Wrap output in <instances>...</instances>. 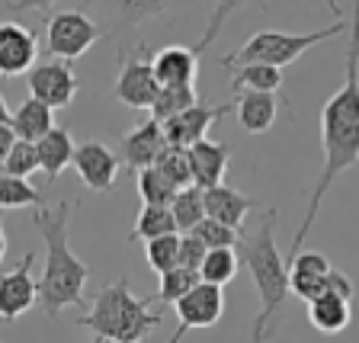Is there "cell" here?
I'll list each match as a JSON object with an SVG mask.
<instances>
[{"label": "cell", "instance_id": "cell-12", "mask_svg": "<svg viewBox=\"0 0 359 343\" xmlns=\"http://www.w3.org/2000/svg\"><path fill=\"white\" fill-rule=\"evenodd\" d=\"M32 267H36V254L26 250L20 263L0 276V318L4 321H16L39 302V279H32Z\"/></svg>", "mask_w": 359, "mask_h": 343}, {"label": "cell", "instance_id": "cell-29", "mask_svg": "<svg viewBox=\"0 0 359 343\" xmlns=\"http://www.w3.org/2000/svg\"><path fill=\"white\" fill-rule=\"evenodd\" d=\"M138 196H142L144 206H167L170 209L173 199L180 196V189L157 167H148V170L138 173Z\"/></svg>", "mask_w": 359, "mask_h": 343}, {"label": "cell", "instance_id": "cell-6", "mask_svg": "<svg viewBox=\"0 0 359 343\" xmlns=\"http://www.w3.org/2000/svg\"><path fill=\"white\" fill-rule=\"evenodd\" d=\"M238 4H218L212 10L209 29L196 45H167L161 52H154V74L161 87H196V74H199V55L209 48L222 32V22L231 16Z\"/></svg>", "mask_w": 359, "mask_h": 343}, {"label": "cell", "instance_id": "cell-18", "mask_svg": "<svg viewBox=\"0 0 359 343\" xmlns=\"http://www.w3.org/2000/svg\"><path fill=\"white\" fill-rule=\"evenodd\" d=\"M231 154L234 148L228 142H205L193 144L189 148V164H193V180L199 189H215L224 183L228 177V167H231Z\"/></svg>", "mask_w": 359, "mask_h": 343}, {"label": "cell", "instance_id": "cell-32", "mask_svg": "<svg viewBox=\"0 0 359 343\" xmlns=\"http://www.w3.org/2000/svg\"><path fill=\"white\" fill-rule=\"evenodd\" d=\"M157 170L164 173L167 180H170L177 189H187V187H196L193 180V164H189V148H167L164 154H161V161H157Z\"/></svg>", "mask_w": 359, "mask_h": 343}, {"label": "cell", "instance_id": "cell-2", "mask_svg": "<svg viewBox=\"0 0 359 343\" xmlns=\"http://www.w3.org/2000/svg\"><path fill=\"white\" fill-rule=\"evenodd\" d=\"M238 254H241V263L250 269L257 299H260L254 328H250V340L269 343L276 337L279 321H283V308L292 295L289 257H283L276 247V209L263 212L257 228H250V231L244 228L241 231Z\"/></svg>", "mask_w": 359, "mask_h": 343}, {"label": "cell", "instance_id": "cell-23", "mask_svg": "<svg viewBox=\"0 0 359 343\" xmlns=\"http://www.w3.org/2000/svg\"><path fill=\"white\" fill-rule=\"evenodd\" d=\"M180 224L177 218H173V209H167V206H144L142 212H138V218H135V231L128 234V244H135V241H157V238H167V234H177Z\"/></svg>", "mask_w": 359, "mask_h": 343}, {"label": "cell", "instance_id": "cell-33", "mask_svg": "<svg viewBox=\"0 0 359 343\" xmlns=\"http://www.w3.org/2000/svg\"><path fill=\"white\" fill-rule=\"evenodd\" d=\"M36 170H42V157H39V144L32 142H16V148L4 157V177L29 180Z\"/></svg>", "mask_w": 359, "mask_h": 343}, {"label": "cell", "instance_id": "cell-24", "mask_svg": "<svg viewBox=\"0 0 359 343\" xmlns=\"http://www.w3.org/2000/svg\"><path fill=\"white\" fill-rule=\"evenodd\" d=\"M241 90H257V93H279L283 90V67L273 65H244L234 67L231 93Z\"/></svg>", "mask_w": 359, "mask_h": 343}, {"label": "cell", "instance_id": "cell-13", "mask_svg": "<svg viewBox=\"0 0 359 343\" xmlns=\"http://www.w3.org/2000/svg\"><path fill=\"white\" fill-rule=\"evenodd\" d=\"M122 154L112 151L103 142H81L74 154V167L77 177L83 180V187L93 189V193H112L116 189V177L122 170Z\"/></svg>", "mask_w": 359, "mask_h": 343}, {"label": "cell", "instance_id": "cell-10", "mask_svg": "<svg viewBox=\"0 0 359 343\" xmlns=\"http://www.w3.org/2000/svg\"><path fill=\"white\" fill-rule=\"evenodd\" d=\"M26 83H29V97H36L39 103L52 106V109L71 106V100L81 93V81H77L71 61H61V58L39 61L26 74Z\"/></svg>", "mask_w": 359, "mask_h": 343}, {"label": "cell", "instance_id": "cell-34", "mask_svg": "<svg viewBox=\"0 0 359 343\" xmlns=\"http://www.w3.org/2000/svg\"><path fill=\"white\" fill-rule=\"evenodd\" d=\"M189 234H196L209 250H222V247H238L241 244V231H234V228H228V224L215 222V218H205V222H202L199 228H193Z\"/></svg>", "mask_w": 359, "mask_h": 343}, {"label": "cell", "instance_id": "cell-35", "mask_svg": "<svg viewBox=\"0 0 359 343\" xmlns=\"http://www.w3.org/2000/svg\"><path fill=\"white\" fill-rule=\"evenodd\" d=\"M205 257H209V247L202 244L196 234H183V244H180V267L199 273L202 263H205Z\"/></svg>", "mask_w": 359, "mask_h": 343}, {"label": "cell", "instance_id": "cell-20", "mask_svg": "<svg viewBox=\"0 0 359 343\" xmlns=\"http://www.w3.org/2000/svg\"><path fill=\"white\" fill-rule=\"evenodd\" d=\"M279 112L276 93H257V90H241L234 93V116L247 135H263L273 128Z\"/></svg>", "mask_w": 359, "mask_h": 343}, {"label": "cell", "instance_id": "cell-15", "mask_svg": "<svg viewBox=\"0 0 359 343\" xmlns=\"http://www.w3.org/2000/svg\"><path fill=\"white\" fill-rule=\"evenodd\" d=\"M119 154L122 161H126L132 170H148V167H154L157 161H161V154H164L167 148H170V142H167V132L164 126L157 119H144L138 122V126L132 128V132H126L119 138Z\"/></svg>", "mask_w": 359, "mask_h": 343}, {"label": "cell", "instance_id": "cell-21", "mask_svg": "<svg viewBox=\"0 0 359 343\" xmlns=\"http://www.w3.org/2000/svg\"><path fill=\"white\" fill-rule=\"evenodd\" d=\"M308 321L324 337L344 334L353 321V302L344 295H321V299L308 302Z\"/></svg>", "mask_w": 359, "mask_h": 343}, {"label": "cell", "instance_id": "cell-17", "mask_svg": "<svg viewBox=\"0 0 359 343\" xmlns=\"http://www.w3.org/2000/svg\"><path fill=\"white\" fill-rule=\"evenodd\" d=\"M0 126H10L20 135V142H32V144H39L45 135H52L58 128L55 126V109L39 103L36 97L22 100L16 109H10L7 100L0 97Z\"/></svg>", "mask_w": 359, "mask_h": 343}, {"label": "cell", "instance_id": "cell-5", "mask_svg": "<svg viewBox=\"0 0 359 343\" xmlns=\"http://www.w3.org/2000/svg\"><path fill=\"white\" fill-rule=\"evenodd\" d=\"M334 22L324 26L318 32H279V29H263V32H254L241 45L238 52L224 55L222 58V67H244V65H273V67H289L302 58L305 52H311L314 45L327 42V39H337L344 36L350 29V22H344V13L340 7H334Z\"/></svg>", "mask_w": 359, "mask_h": 343}, {"label": "cell", "instance_id": "cell-14", "mask_svg": "<svg viewBox=\"0 0 359 343\" xmlns=\"http://www.w3.org/2000/svg\"><path fill=\"white\" fill-rule=\"evenodd\" d=\"M231 109H234V103H196L193 109L180 112L177 119L164 122L167 142H170L173 148H193V144L205 142V138H209V128L215 126L218 119H224Z\"/></svg>", "mask_w": 359, "mask_h": 343}, {"label": "cell", "instance_id": "cell-25", "mask_svg": "<svg viewBox=\"0 0 359 343\" xmlns=\"http://www.w3.org/2000/svg\"><path fill=\"white\" fill-rule=\"evenodd\" d=\"M238 267H241L238 247H222V250H209V257H205V263H202V269H199V276H202V283L224 289V285L238 276Z\"/></svg>", "mask_w": 359, "mask_h": 343}, {"label": "cell", "instance_id": "cell-11", "mask_svg": "<svg viewBox=\"0 0 359 343\" xmlns=\"http://www.w3.org/2000/svg\"><path fill=\"white\" fill-rule=\"evenodd\" d=\"M173 308H177L180 324H177V334H173L167 343H180L196 328H215L224 314V292L218 289V285L199 283L187 299H180Z\"/></svg>", "mask_w": 359, "mask_h": 343}, {"label": "cell", "instance_id": "cell-19", "mask_svg": "<svg viewBox=\"0 0 359 343\" xmlns=\"http://www.w3.org/2000/svg\"><path fill=\"white\" fill-rule=\"evenodd\" d=\"M254 209H257V199L244 196L241 189L228 187V183H222L215 189H205V212H209V218L228 224L234 231H244V222Z\"/></svg>", "mask_w": 359, "mask_h": 343}, {"label": "cell", "instance_id": "cell-9", "mask_svg": "<svg viewBox=\"0 0 359 343\" xmlns=\"http://www.w3.org/2000/svg\"><path fill=\"white\" fill-rule=\"evenodd\" d=\"M103 39L106 29L90 20L83 10H52L48 20H45V45L61 61L81 58Z\"/></svg>", "mask_w": 359, "mask_h": 343}, {"label": "cell", "instance_id": "cell-30", "mask_svg": "<svg viewBox=\"0 0 359 343\" xmlns=\"http://www.w3.org/2000/svg\"><path fill=\"white\" fill-rule=\"evenodd\" d=\"M199 283H202V276L196 273V269H187V267L170 269V273L161 276V285H157V302H161V305H177V302L187 299Z\"/></svg>", "mask_w": 359, "mask_h": 343}, {"label": "cell", "instance_id": "cell-31", "mask_svg": "<svg viewBox=\"0 0 359 343\" xmlns=\"http://www.w3.org/2000/svg\"><path fill=\"white\" fill-rule=\"evenodd\" d=\"M180 244H183L180 234H167V238H157L144 244V260H148V267L154 269L157 276H164V273L180 267Z\"/></svg>", "mask_w": 359, "mask_h": 343}, {"label": "cell", "instance_id": "cell-22", "mask_svg": "<svg viewBox=\"0 0 359 343\" xmlns=\"http://www.w3.org/2000/svg\"><path fill=\"white\" fill-rule=\"evenodd\" d=\"M74 154H77V144L71 138L67 128H55L52 135H45L42 142H39V157H42V173L48 180H58L67 167H74Z\"/></svg>", "mask_w": 359, "mask_h": 343}, {"label": "cell", "instance_id": "cell-7", "mask_svg": "<svg viewBox=\"0 0 359 343\" xmlns=\"http://www.w3.org/2000/svg\"><path fill=\"white\" fill-rule=\"evenodd\" d=\"M116 100L132 109H154L161 97V81L154 74V52L148 42H138L135 48H122L119 55V77L112 87Z\"/></svg>", "mask_w": 359, "mask_h": 343}, {"label": "cell", "instance_id": "cell-3", "mask_svg": "<svg viewBox=\"0 0 359 343\" xmlns=\"http://www.w3.org/2000/svg\"><path fill=\"white\" fill-rule=\"evenodd\" d=\"M67 222H71V202L67 199L32 212V224L45 241V267L42 276H39V308L45 311L48 321H58L65 308L83 305V289H87L90 279V267L67 244Z\"/></svg>", "mask_w": 359, "mask_h": 343}, {"label": "cell", "instance_id": "cell-1", "mask_svg": "<svg viewBox=\"0 0 359 343\" xmlns=\"http://www.w3.org/2000/svg\"><path fill=\"white\" fill-rule=\"evenodd\" d=\"M321 151H324V167L321 177L314 183L311 196H308V209L302 215L299 228L292 234L289 244V260L302 254L311 224L318 222V212L324 206V196L330 193L334 180L344 170L359 164V4L353 7L350 20V45H346V74L344 87L321 106Z\"/></svg>", "mask_w": 359, "mask_h": 343}, {"label": "cell", "instance_id": "cell-26", "mask_svg": "<svg viewBox=\"0 0 359 343\" xmlns=\"http://www.w3.org/2000/svg\"><path fill=\"white\" fill-rule=\"evenodd\" d=\"M173 218H177L180 231H193V228H199L205 218H209V212H205V189L199 187H187L180 189V196L173 199Z\"/></svg>", "mask_w": 359, "mask_h": 343}, {"label": "cell", "instance_id": "cell-27", "mask_svg": "<svg viewBox=\"0 0 359 343\" xmlns=\"http://www.w3.org/2000/svg\"><path fill=\"white\" fill-rule=\"evenodd\" d=\"M199 103L196 97V87H161V97H157L154 109H151V119H157L161 126L170 119H177L180 112L193 109Z\"/></svg>", "mask_w": 359, "mask_h": 343}, {"label": "cell", "instance_id": "cell-4", "mask_svg": "<svg viewBox=\"0 0 359 343\" xmlns=\"http://www.w3.org/2000/svg\"><path fill=\"white\" fill-rule=\"evenodd\" d=\"M157 299H138L128 285V276L103 285L90 302V311L77 318V324L103 337L106 343H144L151 330L164 324V308Z\"/></svg>", "mask_w": 359, "mask_h": 343}, {"label": "cell", "instance_id": "cell-28", "mask_svg": "<svg viewBox=\"0 0 359 343\" xmlns=\"http://www.w3.org/2000/svg\"><path fill=\"white\" fill-rule=\"evenodd\" d=\"M0 202L4 209H26L29 206L32 212L36 209H45V196L32 187L29 180H20V177H4L0 180Z\"/></svg>", "mask_w": 359, "mask_h": 343}, {"label": "cell", "instance_id": "cell-8", "mask_svg": "<svg viewBox=\"0 0 359 343\" xmlns=\"http://www.w3.org/2000/svg\"><path fill=\"white\" fill-rule=\"evenodd\" d=\"M289 276H292V292L302 302H314L321 295H344V299H356V285L346 273L330 267V260L318 250H302L299 257L289 260Z\"/></svg>", "mask_w": 359, "mask_h": 343}, {"label": "cell", "instance_id": "cell-36", "mask_svg": "<svg viewBox=\"0 0 359 343\" xmlns=\"http://www.w3.org/2000/svg\"><path fill=\"white\" fill-rule=\"evenodd\" d=\"M90 343H106V340H103V337H93V340H90Z\"/></svg>", "mask_w": 359, "mask_h": 343}, {"label": "cell", "instance_id": "cell-16", "mask_svg": "<svg viewBox=\"0 0 359 343\" xmlns=\"http://www.w3.org/2000/svg\"><path fill=\"white\" fill-rule=\"evenodd\" d=\"M39 36L22 22H4L0 26V74L20 77L36 67Z\"/></svg>", "mask_w": 359, "mask_h": 343}]
</instances>
